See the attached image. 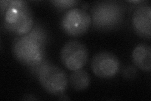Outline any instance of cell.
<instances>
[{
	"instance_id": "cell-12",
	"label": "cell",
	"mask_w": 151,
	"mask_h": 101,
	"mask_svg": "<svg viewBox=\"0 0 151 101\" xmlns=\"http://www.w3.org/2000/svg\"><path fill=\"white\" fill-rule=\"evenodd\" d=\"M135 70L132 68V67H129V68H127L125 71V75L127 76V77H129V78H131L132 77V76H135Z\"/></svg>"
},
{
	"instance_id": "cell-11",
	"label": "cell",
	"mask_w": 151,
	"mask_h": 101,
	"mask_svg": "<svg viewBox=\"0 0 151 101\" xmlns=\"http://www.w3.org/2000/svg\"><path fill=\"white\" fill-rule=\"evenodd\" d=\"M50 2L56 8L60 9L71 8L79 3V1H74V0H60V1H51Z\"/></svg>"
},
{
	"instance_id": "cell-4",
	"label": "cell",
	"mask_w": 151,
	"mask_h": 101,
	"mask_svg": "<svg viewBox=\"0 0 151 101\" xmlns=\"http://www.w3.org/2000/svg\"><path fill=\"white\" fill-rule=\"evenodd\" d=\"M37 71L38 80L47 92L55 95H63L68 88V77L60 67L44 60L40 64L32 67Z\"/></svg>"
},
{
	"instance_id": "cell-13",
	"label": "cell",
	"mask_w": 151,
	"mask_h": 101,
	"mask_svg": "<svg viewBox=\"0 0 151 101\" xmlns=\"http://www.w3.org/2000/svg\"><path fill=\"white\" fill-rule=\"evenodd\" d=\"M129 2L133 3H142L143 1H129Z\"/></svg>"
},
{
	"instance_id": "cell-7",
	"label": "cell",
	"mask_w": 151,
	"mask_h": 101,
	"mask_svg": "<svg viewBox=\"0 0 151 101\" xmlns=\"http://www.w3.org/2000/svg\"><path fill=\"white\" fill-rule=\"evenodd\" d=\"M120 61L116 55L108 51H101L94 56L91 61L94 74L101 78L115 76L120 70Z\"/></svg>"
},
{
	"instance_id": "cell-6",
	"label": "cell",
	"mask_w": 151,
	"mask_h": 101,
	"mask_svg": "<svg viewBox=\"0 0 151 101\" xmlns=\"http://www.w3.org/2000/svg\"><path fill=\"white\" fill-rule=\"evenodd\" d=\"M60 60L66 68L70 71L81 69L86 65L89 53L83 43L71 41L66 43L60 51Z\"/></svg>"
},
{
	"instance_id": "cell-5",
	"label": "cell",
	"mask_w": 151,
	"mask_h": 101,
	"mask_svg": "<svg viewBox=\"0 0 151 101\" xmlns=\"http://www.w3.org/2000/svg\"><path fill=\"white\" fill-rule=\"evenodd\" d=\"M91 23V18L86 9L79 8L69 9L61 20V27L68 35L78 37L86 33Z\"/></svg>"
},
{
	"instance_id": "cell-10",
	"label": "cell",
	"mask_w": 151,
	"mask_h": 101,
	"mask_svg": "<svg viewBox=\"0 0 151 101\" xmlns=\"http://www.w3.org/2000/svg\"><path fill=\"white\" fill-rule=\"evenodd\" d=\"M69 82L74 90L82 91L89 86L91 78L88 72L81 68L73 71L69 76Z\"/></svg>"
},
{
	"instance_id": "cell-1",
	"label": "cell",
	"mask_w": 151,
	"mask_h": 101,
	"mask_svg": "<svg viewBox=\"0 0 151 101\" xmlns=\"http://www.w3.org/2000/svg\"><path fill=\"white\" fill-rule=\"evenodd\" d=\"M47 35L39 25L33 27L24 36H18L12 44V52L21 64L34 67L45 60V44Z\"/></svg>"
},
{
	"instance_id": "cell-8",
	"label": "cell",
	"mask_w": 151,
	"mask_h": 101,
	"mask_svg": "<svg viewBox=\"0 0 151 101\" xmlns=\"http://www.w3.org/2000/svg\"><path fill=\"white\" fill-rule=\"evenodd\" d=\"M132 26L141 37L150 39L151 36V8L142 4L135 9L132 18Z\"/></svg>"
},
{
	"instance_id": "cell-2",
	"label": "cell",
	"mask_w": 151,
	"mask_h": 101,
	"mask_svg": "<svg viewBox=\"0 0 151 101\" xmlns=\"http://www.w3.org/2000/svg\"><path fill=\"white\" fill-rule=\"evenodd\" d=\"M3 16V25L12 33L21 36L29 33L34 27V17L25 1H9Z\"/></svg>"
},
{
	"instance_id": "cell-9",
	"label": "cell",
	"mask_w": 151,
	"mask_h": 101,
	"mask_svg": "<svg viewBox=\"0 0 151 101\" xmlns=\"http://www.w3.org/2000/svg\"><path fill=\"white\" fill-rule=\"evenodd\" d=\"M132 60L134 65L142 71L151 70V48L149 44L140 43L132 52Z\"/></svg>"
},
{
	"instance_id": "cell-3",
	"label": "cell",
	"mask_w": 151,
	"mask_h": 101,
	"mask_svg": "<svg viewBox=\"0 0 151 101\" xmlns=\"http://www.w3.org/2000/svg\"><path fill=\"white\" fill-rule=\"evenodd\" d=\"M93 25L101 31H110L119 26L124 17V7L120 2L105 1L96 3L91 9Z\"/></svg>"
}]
</instances>
